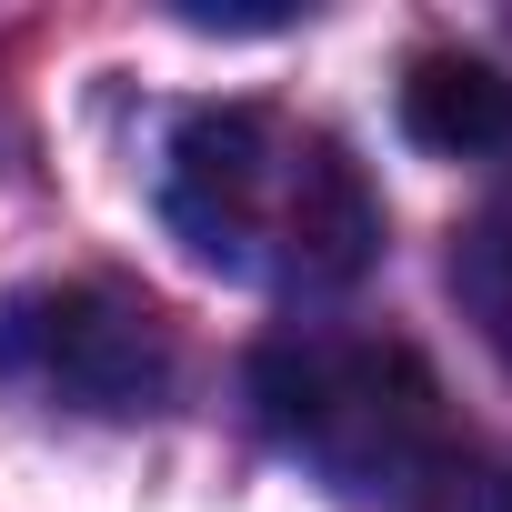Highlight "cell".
<instances>
[{
	"label": "cell",
	"instance_id": "6da1fadb",
	"mask_svg": "<svg viewBox=\"0 0 512 512\" xmlns=\"http://www.w3.org/2000/svg\"><path fill=\"white\" fill-rule=\"evenodd\" d=\"M161 221L191 262L251 292H342L382 251V201L362 161L262 101H211L161 151Z\"/></svg>",
	"mask_w": 512,
	"mask_h": 512
},
{
	"label": "cell",
	"instance_id": "7a4b0ae2",
	"mask_svg": "<svg viewBox=\"0 0 512 512\" xmlns=\"http://www.w3.org/2000/svg\"><path fill=\"white\" fill-rule=\"evenodd\" d=\"M251 412L342 502H412L452 452L442 382L422 372L412 342H372V332H282V342H262L251 352Z\"/></svg>",
	"mask_w": 512,
	"mask_h": 512
},
{
	"label": "cell",
	"instance_id": "3957f363",
	"mask_svg": "<svg viewBox=\"0 0 512 512\" xmlns=\"http://www.w3.org/2000/svg\"><path fill=\"white\" fill-rule=\"evenodd\" d=\"M0 382L51 412L131 422L171 392V332L121 282H31L0 302Z\"/></svg>",
	"mask_w": 512,
	"mask_h": 512
},
{
	"label": "cell",
	"instance_id": "277c9868",
	"mask_svg": "<svg viewBox=\"0 0 512 512\" xmlns=\"http://www.w3.org/2000/svg\"><path fill=\"white\" fill-rule=\"evenodd\" d=\"M402 131L442 161H482L512 141V81L472 51H422L402 71Z\"/></svg>",
	"mask_w": 512,
	"mask_h": 512
},
{
	"label": "cell",
	"instance_id": "5b68a950",
	"mask_svg": "<svg viewBox=\"0 0 512 512\" xmlns=\"http://www.w3.org/2000/svg\"><path fill=\"white\" fill-rule=\"evenodd\" d=\"M452 292H462L472 332L512 362V181L462 221V241H452Z\"/></svg>",
	"mask_w": 512,
	"mask_h": 512
},
{
	"label": "cell",
	"instance_id": "8992f818",
	"mask_svg": "<svg viewBox=\"0 0 512 512\" xmlns=\"http://www.w3.org/2000/svg\"><path fill=\"white\" fill-rule=\"evenodd\" d=\"M402 512H512V462H482V452H442V472L402 502Z\"/></svg>",
	"mask_w": 512,
	"mask_h": 512
}]
</instances>
